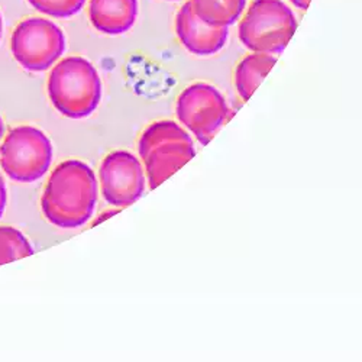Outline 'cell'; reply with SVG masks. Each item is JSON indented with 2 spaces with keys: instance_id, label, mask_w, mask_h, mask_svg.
Listing matches in <instances>:
<instances>
[{
  "instance_id": "16",
  "label": "cell",
  "mask_w": 362,
  "mask_h": 362,
  "mask_svg": "<svg viewBox=\"0 0 362 362\" xmlns=\"http://www.w3.org/2000/svg\"><path fill=\"white\" fill-rule=\"evenodd\" d=\"M117 214H119V210H107V212L102 214V215L95 221L93 225H99L100 222H103V221H106V219H109L110 216H115V215H117Z\"/></svg>"
},
{
  "instance_id": "3",
  "label": "cell",
  "mask_w": 362,
  "mask_h": 362,
  "mask_svg": "<svg viewBox=\"0 0 362 362\" xmlns=\"http://www.w3.org/2000/svg\"><path fill=\"white\" fill-rule=\"evenodd\" d=\"M48 96L62 115L70 119L87 117L100 103L102 81L92 63L81 57H69L52 69Z\"/></svg>"
},
{
  "instance_id": "5",
  "label": "cell",
  "mask_w": 362,
  "mask_h": 362,
  "mask_svg": "<svg viewBox=\"0 0 362 362\" xmlns=\"http://www.w3.org/2000/svg\"><path fill=\"white\" fill-rule=\"evenodd\" d=\"M175 115L202 145H207L223 128L230 109L219 90L207 83H194L186 87L177 99Z\"/></svg>"
},
{
  "instance_id": "11",
  "label": "cell",
  "mask_w": 362,
  "mask_h": 362,
  "mask_svg": "<svg viewBox=\"0 0 362 362\" xmlns=\"http://www.w3.org/2000/svg\"><path fill=\"white\" fill-rule=\"evenodd\" d=\"M277 63V57L264 52H252L240 62L235 71L236 90L244 102L250 100L258 86L273 70Z\"/></svg>"
},
{
  "instance_id": "1",
  "label": "cell",
  "mask_w": 362,
  "mask_h": 362,
  "mask_svg": "<svg viewBox=\"0 0 362 362\" xmlns=\"http://www.w3.org/2000/svg\"><path fill=\"white\" fill-rule=\"evenodd\" d=\"M98 180L87 164L69 160L51 174L41 206L48 222L63 229L83 226L95 212Z\"/></svg>"
},
{
  "instance_id": "13",
  "label": "cell",
  "mask_w": 362,
  "mask_h": 362,
  "mask_svg": "<svg viewBox=\"0 0 362 362\" xmlns=\"http://www.w3.org/2000/svg\"><path fill=\"white\" fill-rule=\"evenodd\" d=\"M34 254L33 245L29 240L15 228H0V265L26 258Z\"/></svg>"
},
{
  "instance_id": "4",
  "label": "cell",
  "mask_w": 362,
  "mask_h": 362,
  "mask_svg": "<svg viewBox=\"0 0 362 362\" xmlns=\"http://www.w3.org/2000/svg\"><path fill=\"white\" fill-rule=\"evenodd\" d=\"M297 29L293 11L281 0H254L239 23L240 42L252 52L281 54Z\"/></svg>"
},
{
  "instance_id": "6",
  "label": "cell",
  "mask_w": 362,
  "mask_h": 362,
  "mask_svg": "<svg viewBox=\"0 0 362 362\" xmlns=\"http://www.w3.org/2000/svg\"><path fill=\"white\" fill-rule=\"evenodd\" d=\"M51 161V141L34 127L13 128L0 146V165L18 183L40 180L48 171Z\"/></svg>"
},
{
  "instance_id": "17",
  "label": "cell",
  "mask_w": 362,
  "mask_h": 362,
  "mask_svg": "<svg viewBox=\"0 0 362 362\" xmlns=\"http://www.w3.org/2000/svg\"><path fill=\"white\" fill-rule=\"evenodd\" d=\"M290 2H291L294 6H297L298 9H303V11H306V9L309 8V5H310L312 0H290Z\"/></svg>"
},
{
  "instance_id": "2",
  "label": "cell",
  "mask_w": 362,
  "mask_h": 362,
  "mask_svg": "<svg viewBox=\"0 0 362 362\" xmlns=\"http://www.w3.org/2000/svg\"><path fill=\"white\" fill-rule=\"evenodd\" d=\"M138 149L151 190L161 186L196 157L193 138L174 120L149 125L139 139Z\"/></svg>"
},
{
  "instance_id": "14",
  "label": "cell",
  "mask_w": 362,
  "mask_h": 362,
  "mask_svg": "<svg viewBox=\"0 0 362 362\" xmlns=\"http://www.w3.org/2000/svg\"><path fill=\"white\" fill-rule=\"evenodd\" d=\"M38 12L54 18H70L80 12L86 0H28Z\"/></svg>"
},
{
  "instance_id": "15",
  "label": "cell",
  "mask_w": 362,
  "mask_h": 362,
  "mask_svg": "<svg viewBox=\"0 0 362 362\" xmlns=\"http://www.w3.org/2000/svg\"><path fill=\"white\" fill-rule=\"evenodd\" d=\"M6 186H5V181L0 175V218H2L4 212H5V206H6Z\"/></svg>"
},
{
  "instance_id": "19",
  "label": "cell",
  "mask_w": 362,
  "mask_h": 362,
  "mask_svg": "<svg viewBox=\"0 0 362 362\" xmlns=\"http://www.w3.org/2000/svg\"><path fill=\"white\" fill-rule=\"evenodd\" d=\"M0 38H2V16H0Z\"/></svg>"
},
{
  "instance_id": "9",
  "label": "cell",
  "mask_w": 362,
  "mask_h": 362,
  "mask_svg": "<svg viewBox=\"0 0 362 362\" xmlns=\"http://www.w3.org/2000/svg\"><path fill=\"white\" fill-rule=\"evenodd\" d=\"M175 33L183 47L200 57H209L219 52L226 41L228 28L210 26L203 22L193 11L190 2L181 6L175 18Z\"/></svg>"
},
{
  "instance_id": "10",
  "label": "cell",
  "mask_w": 362,
  "mask_h": 362,
  "mask_svg": "<svg viewBox=\"0 0 362 362\" xmlns=\"http://www.w3.org/2000/svg\"><path fill=\"white\" fill-rule=\"evenodd\" d=\"M136 16L138 0H90V22L102 34L120 35L128 33Z\"/></svg>"
},
{
  "instance_id": "18",
  "label": "cell",
  "mask_w": 362,
  "mask_h": 362,
  "mask_svg": "<svg viewBox=\"0 0 362 362\" xmlns=\"http://www.w3.org/2000/svg\"><path fill=\"white\" fill-rule=\"evenodd\" d=\"M4 132H5V127H4V120H2V117H0V139H2V136H4Z\"/></svg>"
},
{
  "instance_id": "12",
  "label": "cell",
  "mask_w": 362,
  "mask_h": 362,
  "mask_svg": "<svg viewBox=\"0 0 362 362\" xmlns=\"http://www.w3.org/2000/svg\"><path fill=\"white\" fill-rule=\"evenodd\" d=\"M190 4L207 25L229 28L243 15L247 0H190Z\"/></svg>"
},
{
  "instance_id": "7",
  "label": "cell",
  "mask_w": 362,
  "mask_h": 362,
  "mask_svg": "<svg viewBox=\"0 0 362 362\" xmlns=\"http://www.w3.org/2000/svg\"><path fill=\"white\" fill-rule=\"evenodd\" d=\"M12 54L28 71H45L63 55L66 38L54 22L31 18L21 22L12 35Z\"/></svg>"
},
{
  "instance_id": "8",
  "label": "cell",
  "mask_w": 362,
  "mask_h": 362,
  "mask_svg": "<svg viewBox=\"0 0 362 362\" xmlns=\"http://www.w3.org/2000/svg\"><path fill=\"white\" fill-rule=\"evenodd\" d=\"M99 177L102 194L112 206L128 207L144 194L145 170L142 163L128 151L109 154L100 165Z\"/></svg>"
}]
</instances>
